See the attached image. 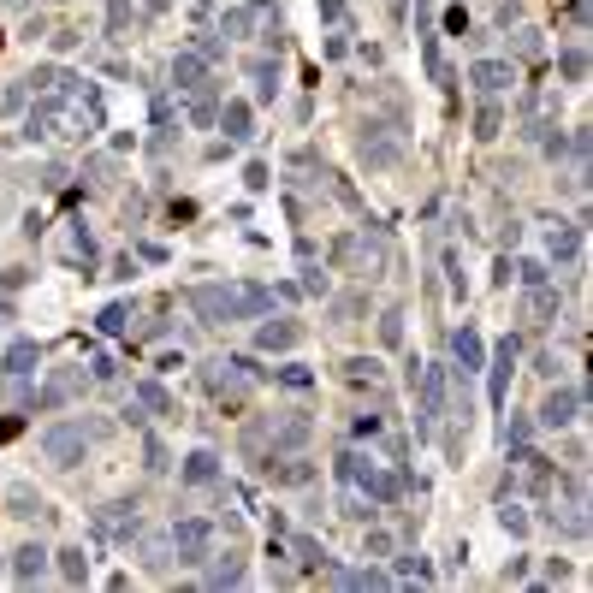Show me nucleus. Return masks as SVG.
<instances>
[{
	"instance_id": "nucleus-38",
	"label": "nucleus",
	"mask_w": 593,
	"mask_h": 593,
	"mask_svg": "<svg viewBox=\"0 0 593 593\" xmlns=\"http://www.w3.org/2000/svg\"><path fill=\"white\" fill-rule=\"evenodd\" d=\"M516 279L522 285H546V261H516Z\"/></svg>"
},
{
	"instance_id": "nucleus-11",
	"label": "nucleus",
	"mask_w": 593,
	"mask_h": 593,
	"mask_svg": "<svg viewBox=\"0 0 593 593\" xmlns=\"http://www.w3.org/2000/svg\"><path fill=\"white\" fill-rule=\"evenodd\" d=\"M96 534L131 540V534H137V504H107V511H96Z\"/></svg>"
},
{
	"instance_id": "nucleus-44",
	"label": "nucleus",
	"mask_w": 593,
	"mask_h": 593,
	"mask_svg": "<svg viewBox=\"0 0 593 593\" xmlns=\"http://www.w3.org/2000/svg\"><path fill=\"white\" fill-rule=\"evenodd\" d=\"M166 6H173V0H142V12H149V19H160Z\"/></svg>"
},
{
	"instance_id": "nucleus-8",
	"label": "nucleus",
	"mask_w": 593,
	"mask_h": 593,
	"mask_svg": "<svg viewBox=\"0 0 593 593\" xmlns=\"http://www.w3.org/2000/svg\"><path fill=\"white\" fill-rule=\"evenodd\" d=\"M72 397H83V368H54L48 386L36 392V410H59V404H72Z\"/></svg>"
},
{
	"instance_id": "nucleus-6",
	"label": "nucleus",
	"mask_w": 593,
	"mask_h": 593,
	"mask_svg": "<svg viewBox=\"0 0 593 593\" xmlns=\"http://www.w3.org/2000/svg\"><path fill=\"white\" fill-rule=\"evenodd\" d=\"M415 380H421V439L439 427V415H445V368H415Z\"/></svg>"
},
{
	"instance_id": "nucleus-41",
	"label": "nucleus",
	"mask_w": 593,
	"mask_h": 593,
	"mask_svg": "<svg viewBox=\"0 0 593 593\" xmlns=\"http://www.w3.org/2000/svg\"><path fill=\"white\" fill-rule=\"evenodd\" d=\"M511 581H528V558H511V564H504V588H511Z\"/></svg>"
},
{
	"instance_id": "nucleus-37",
	"label": "nucleus",
	"mask_w": 593,
	"mask_h": 593,
	"mask_svg": "<svg viewBox=\"0 0 593 593\" xmlns=\"http://www.w3.org/2000/svg\"><path fill=\"white\" fill-rule=\"evenodd\" d=\"M380 338H386V344H397V338H404V315H397V309H386V315H380Z\"/></svg>"
},
{
	"instance_id": "nucleus-10",
	"label": "nucleus",
	"mask_w": 593,
	"mask_h": 593,
	"mask_svg": "<svg viewBox=\"0 0 593 593\" xmlns=\"http://www.w3.org/2000/svg\"><path fill=\"white\" fill-rule=\"evenodd\" d=\"M219 131H226V142H250L256 137V107L250 101H226L219 107Z\"/></svg>"
},
{
	"instance_id": "nucleus-22",
	"label": "nucleus",
	"mask_w": 593,
	"mask_h": 593,
	"mask_svg": "<svg viewBox=\"0 0 593 593\" xmlns=\"http://www.w3.org/2000/svg\"><path fill=\"white\" fill-rule=\"evenodd\" d=\"M54 558H59V575H65L72 588L89 581V558H83V546H65V552H54Z\"/></svg>"
},
{
	"instance_id": "nucleus-45",
	"label": "nucleus",
	"mask_w": 593,
	"mask_h": 593,
	"mask_svg": "<svg viewBox=\"0 0 593 593\" xmlns=\"http://www.w3.org/2000/svg\"><path fill=\"white\" fill-rule=\"evenodd\" d=\"M0 6H24V0H0Z\"/></svg>"
},
{
	"instance_id": "nucleus-35",
	"label": "nucleus",
	"mask_w": 593,
	"mask_h": 593,
	"mask_svg": "<svg viewBox=\"0 0 593 593\" xmlns=\"http://www.w3.org/2000/svg\"><path fill=\"white\" fill-rule=\"evenodd\" d=\"M250 12H243V6H237V12H226V19H219V30H226V36H250Z\"/></svg>"
},
{
	"instance_id": "nucleus-30",
	"label": "nucleus",
	"mask_w": 593,
	"mask_h": 593,
	"mask_svg": "<svg viewBox=\"0 0 593 593\" xmlns=\"http://www.w3.org/2000/svg\"><path fill=\"white\" fill-rule=\"evenodd\" d=\"M6 504H12V516H42V498L30 493L24 481H19V487H12V493H6Z\"/></svg>"
},
{
	"instance_id": "nucleus-39",
	"label": "nucleus",
	"mask_w": 593,
	"mask_h": 593,
	"mask_svg": "<svg viewBox=\"0 0 593 593\" xmlns=\"http://www.w3.org/2000/svg\"><path fill=\"white\" fill-rule=\"evenodd\" d=\"M528 421H511V427H504V445H511V451H528Z\"/></svg>"
},
{
	"instance_id": "nucleus-4",
	"label": "nucleus",
	"mask_w": 593,
	"mask_h": 593,
	"mask_svg": "<svg viewBox=\"0 0 593 593\" xmlns=\"http://www.w3.org/2000/svg\"><path fill=\"white\" fill-rule=\"evenodd\" d=\"M173 552H178V564H208L214 558V522H202V516L173 522Z\"/></svg>"
},
{
	"instance_id": "nucleus-12",
	"label": "nucleus",
	"mask_w": 593,
	"mask_h": 593,
	"mask_svg": "<svg viewBox=\"0 0 593 593\" xmlns=\"http://www.w3.org/2000/svg\"><path fill=\"white\" fill-rule=\"evenodd\" d=\"M469 83L481 89V96H498V89H511V83H516V72L504 65V59H474Z\"/></svg>"
},
{
	"instance_id": "nucleus-2",
	"label": "nucleus",
	"mask_w": 593,
	"mask_h": 593,
	"mask_svg": "<svg viewBox=\"0 0 593 593\" xmlns=\"http://www.w3.org/2000/svg\"><path fill=\"white\" fill-rule=\"evenodd\" d=\"M338 474L344 481H356L368 498H380V504H397L404 498V474H392V469H380L374 457H362V451H344L338 457Z\"/></svg>"
},
{
	"instance_id": "nucleus-33",
	"label": "nucleus",
	"mask_w": 593,
	"mask_h": 593,
	"mask_svg": "<svg viewBox=\"0 0 593 593\" xmlns=\"http://www.w3.org/2000/svg\"><path fill=\"white\" fill-rule=\"evenodd\" d=\"M498 522H504V528H511L516 540L528 534V511H522V504H504V511H498Z\"/></svg>"
},
{
	"instance_id": "nucleus-46",
	"label": "nucleus",
	"mask_w": 593,
	"mask_h": 593,
	"mask_svg": "<svg viewBox=\"0 0 593 593\" xmlns=\"http://www.w3.org/2000/svg\"><path fill=\"white\" fill-rule=\"evenodd\" d=\"M0 42H6V36H0Z\"/></svg>"
},
{
	"instance_id": "nucleus-7",
	"label": "nucleus",
	"mask_w": 593,
	"mask_h": 593,
	"mask_svg": "<svg viewBox=\"0 0 593 593\" xmlns=\"http://www.w3.org/2000/svg\"><path fill=\"white\" fill-rule=\"evenodd\" d=\"M356 149H362V160H368V166H392L404 142L392 137V125H374V119H368V125H362V137H356Z\"/></svg>"
},
{
	"instance_id": "nucleus-29",
	"label": "nucleus",
	"mask_w": 593,
	"mask_h": 593,
	"mask_svg": "<svg viewBox=\"0 0 593 593\" xmlns=\"http://www.w3.org/2000/svg\"><path fill=\"white\" fill-rule=\"evenodd\" d=\"M250 78H256L261 101H273V89H279V65H273V59H256V65H250Z\"/></svg>"
},
{
	"instance_id": "nucleus-14",
	"label": "nucleus",
	"mask_w": 593,
	"mask_h": 593,
	"mask_svg": "<svg viewBox=\"0 0 593 593\" xmlns=\"http://www.w3.org/2000/svg\"><path fill=\"white\" fill-rule=\"evenodd\" d=\"M516 350H522V338H504L493 356V404H504L511 397V368H516Z\"/></svg>"
},
{
	"instance_id": "nucleus-28",
	"label": "nucleus",
	"mask_w": 593,
	"mask_h": 593,
	"mask_svg": "<svg viewBox=\"0 0 593 593\" xmlns=\"http://www.w3.org/2000/svg\"><path fill=\"white\" fill-rule=\"evenodd\" d=\"M315 434V427H309V415H291V421H285V427H279L273 434V445H285V451H296V445H303V439Z\"/></svg>"
},
{
	"instance_id": "nucleus-17",
	"label": "nucleus",
	"mask_w": 593,
	"mask_h": 593,
	"mask_svg": "<svg viewBox=\"0 0 593 593\" xmlns=\"http://www.w3.org/2000/svg\"><path fill=\"white\" fill-rule=\"evenodd\" d=\"M178 474H184V487H214L219 481V457L214 451H190Z\"/></svg>"
},
{
	"instance_id": "nucleus-26",
	"label": "nucleus",
	"mask_w": 593,
	"mask_h": 593,
	"mask_svg": "<svg viewBox=\"0 0 593 593\" xmlns=\"http://www.w3.org/2000/svg\"><path fill=\"white\" fill-rule=\"evenodd\" d=\"M558 72H564V83H581L588 78V48H564V54H558Z\"/></svg>"
},
{
	"instance_id": "nucleus-23",
	"label": "nucleus",
	"mask_w": 593,
	"mask_h": 593,
	"mask_svg": "<svg viewBox=\"0 0 593 593\" xmlns=\"http://www.w3.org/2000/svg\"><path fill=\"white\" fill-rule=\"evenodd\" d=\"M291 552H296V570H309V575L327 570V552H320V540H309V534H296V546H291Z\"/></svg>"
},
{
	"instance_id": "nucleus-42",
	"label": "nucleus",
	"mask_w": 593,
	"mask_h": 593,
	"mask_svg": "<svg viewBox=\"0 0 593 593\" xmlns=\"http://www.w3.org/2000/svg\"><path fill=\"white\" fill-rule=\"evenodd\" d=\"M344 516H350V522H368V516H374V504H362V498H344Z\"/></svg>"
},
{
	"instance_id": "nucleus-5",
	"label": "nucleus",
	"mask_w": 593,
	"mask_h": 593,
	"mask_svg": "<svg viewBox=\"0 0 593 593\" xmlns=\"http://www.w3.org/2000/svg\"><path fill=\"white\" fill-rule=\"evenodd\" d=\"M534 421H540V427H575V421H581V386H552Z\"/></svg>"
},
{
	"instance_id": "nucleus-25",
	"label": "nucleus",
	"mask_w": 593,
	"mask_h": 593,
	"mask_svg": "<svg viewBox=\"0 0 593 593\" xmlns=\"http://www.w3.org/2000/svg\"><path fill=\"white\" fill-rule=\"evenodd\" d=\"M208 588H243V558L226 552V564H214V575H208Z\"/></svg>"
},
{
	"instance_id": "nucleus-13",
	"label": "nucleus",
	"mask_w": 593,
	"mask_h": 593,
	"mask_svg": "<svg viewBox=\"0 0 593 593\" xmlns=\"http://www.w3.org/2000/svg\"><path fill=\"white\" fill-rule=\"evenodd\" d=\"M48 546H36V540H30V546H19V552H12V581H42V575H48Z\"/></svg>"
},
{
	"instance_id": "nucleus-1",
	"label": "nucleus",
	"mask_w": 593,
	"mask_h": 593,
	"mask_svg": "<svg viewBox=\"0 0 593 593\" xmlns=\"http://www.w3.org/2000/svg\"><path fill=\"white\" fill-rule=\"evenodd\" d=\"M190 309H196L208 327L256 320V315L273 309V291H267V285H196V291H190Z\"/></svg>"
},
{
	"instance_id": "nucleus-24",
	"label": "nucleus",
	"mask_w": 593,
	"mask_h": 593,
	"mask_svg": "<svg viewBox=\"0 0 593 593\" xmlns=\"http://www.w3.org/2000/svg\"><path fill=\"white\" fill-rule=\"evenodd\" d=\"M137 404L155 415H173V397H166V386H155V380H137Z\"/></svg>"
},
{
	"instance_id": "nucleus-34",
	"label": "nucleus",
	"mask_w": 593,
	"mask_h": 593,
	"mask_svg": "<svg viewBox=\"0 0 593 593\" xmlns=\"http://www.w3.org/2000/svg\"><path fill=\"white\" fill-rule=\"evenodd\" d=\"M474 125H481V131H474V137H498V125H504V113H498L493 101H487V107H481V119H474Z\"/></svg>"
},
{
	"instance_id": "nucleus-31",
	"label": "nucleus",
	"mask_w": 593,
	"mask_h": 593,
	"mask_svg": "<svg viewBox=\"0 0 593 593\" xmlns=\"http://www.w3.org/2000/svg\"><path fill=\"white\" fill-rule=\"evenodd\" d=\"M125 327H131V309H125V303H107V309H101V333H125Z\"/></svg>"
},
{
	"instance_id": "nucleus-21",
	"label": "nucleus",
	"mask_w": 593,
	"mask_h": 593,
	"mask_svg": "<svg viewBox=\"0 0 593 593\" xmlns=\"http://www.w3.org/2000/svg\"><path fill=\"white\" fill-rule=\"evenodd\" d=\"M327 581H333V588H392L386 570H333Z\"/></svg>"
},
{
	"instance_id": "nucleus-15",
	"label": "nucleus",
	"mask_w": 593,
	"mask_h": 593,
	"mask_svg": "<svg viewBox=\"0 0 593 593\" xmlns=\"http://www.w3.org/2000/svg\"><path fill=\"white\" fill-rule=\"evenodd\" d=\"M36 362H42V344H36V338H12V344H6V362H0V368H6L12 380H24L30 368H36Z\"/></svg>"
},
{
	"instance_id": "nucleus-19",
	"label": "nucleus",
	"mask_w": 593,
	"mask_h": 593,
	"mask_svg": "<svg viewBox=\"0 0 593 593\" xmlns=\"http://www.w3.org/2000/svg\"><path fill=\"white\" fill-rule=\"evenodd\" d=\"M173 83L178 89H202V83H208V59L202 54H178L173 59Z\"/></svg>"
},
{
	"instance_id": "nucleus-27",
	"label": "nucleus",
	"mask_w": 593,
	"mask_h": 593,
	"mask_svg": "<svg viewBox=\"0 0 593 593\" xmlns=\"http://www.w3.org/2000/svg\"><path fill=\"white\" fill-rule=\"evenodd\" d=\"M344 380H350V386H374L380 362H374V356H350V362H344Z\"/></svg>"
},
{
	"instance_id": "nucleus-40",
	"label": "nucleus",
	"mask_w": 593,
	"mask_h": 593,
	"mask_svg": "<svg viewBox=\"0 0 593 593\" xmlns=\"http://www.w3.org/2000/svg\"><path fill=\"white\" fill-rule=\"evenodd\" d=\"M142 457H149V469H166V445L160 439H142Z\"/></svg>"
},
{
	"instance_id": "nucleus-16",
	"label": "nucleus",
	"mask_w": 593,
	"mask_h": 593,
	"mask_svg": "<svg viewBox=\"0 0 593 593\" xmlns=\"http://www.w3.org/2000/svg\"><path fill=\"white\" fill-rule=\"evenodd\" d=\"M296 338H303V327H296V320H261L256 350H291Z\"/></svg>"
},
{
	"instance_id": "nucleus-20",
	"label": "nucleus",
	"mask_w": 593,
	"mask_h": 593,
	"mask_svg": "<svg viewBox=\"0 0 593 593\" xmlns=\"http://www.w3.org/2000/svg\"><path fill=\"white\" fill-rule=\"evenodd\" d=\"M546 250H552V261H575L581 256V226H552Z\"/></svg>"
},
{
	"instance_id": "nucleus-3",
	"label": "nucleus",
	"mask_w": 593,
	"mask_h": 593,
	"mask_svg": "<svg viewBox=\"0 0 593 593\" xmlns=\"http://www.w3.org/2000/svg\"><path fill=\"white\" fill-rule=\"evenodd\" d=\"M83 451H89V434H83L78 421H54V427L42 434V457H48L54 469H78Z\"/></svg>"
},
{
	"instance_id": "nucleus-9",
	"label": "nucleus",
	"mask_w": 593,
	"mask_h": 593,
	"mask_svg": "<svg viewBox=\"0 0 593 593\" xmlns=\"http://www.w3.org/2000/svg\"><path fill=\"white\" fill-rule=\"evenodd\" d=\"M451 356H457V368H463V374H481V368H487V344H481L474 327H457V333H451Z\"/></svg>"
},
{
	"instance_id": "nucleus-32",
	"label": "nucleus",
	"mask_w": 593,
	"mask_h": 593,
	"mask_svg": "<svg viewBox=\"0 0 593 593\" xmlns=\"http://www.w3.org/2000/svg\"><path fill=\"white\" fill-rule=\"evenodd\" d=\"M397 575H415V581H434V570H427V558H421V552L397 558Z\"/></svg>"
},
{
	"instance_id": "nucleus-18",
	"label": "nucleus",
	"mask_w": 593,
	"mask_h": 593,
	"mask_svg": "<svg viewBox=\"0 0 593 593\" xmlns=\"http://www.w3.org/2000/svg\"><path fill=\"white\" fill-rule=\"evenodd\" d=\"M522 315H528V327H552V315H558V291H546V285H528V303H522Z\"/></svg>"
},
{
	"instance_id": "nucleus-36",
	"label": "nucleus",
	"mask_w": 593,
	"mask_h": 593,
	"mask_svg": "<svg viewBox=\"0 0 593 593\" xmlns=\"http://www.w3.org/2000/svg\"><path fill=\"white\" fill-rule=\"evenodd\" d=\"M273 380H279V386H296V392H303V386H315L309 368H273Z\"/></svg>"
},
{
	"instance_id": "nucleus-43",
	"label": "nucleus",
	"mask_w": 593,
	"mask_h": 593,
	"mask_svg": "<svg viewBox=\"0 0 593 593\" xmlns=\"http://www.w3.org/2000/svg\"><path fill=\"white\" fill-rule=\"evenodd\" d=\"M320 19H333V24H338V19H344V0H320Z\"/></svg>"
}]
</instances>
